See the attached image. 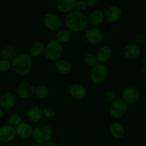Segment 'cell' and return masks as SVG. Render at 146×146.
I'll list each match as a JSON object with an SVG mask.
<instances>
[{"instance_id":"obj_38","label":"cell","mask_w":146,"mask_h":146,"mask_svg":"<svg viewBox=\"0 0 146 146\" xmlns=\"http://www.w3.org/2000/svg\"><path fill=\"white\" fill-rule=\"evenodd\" d=\"M143 60L144 62H145V63H146V53H145V54H144L143 58Z\"/></svg>"},{"instance_id":"obj_34","label":"cell","mask_w":146,"mask_h":146,"mask_svg":"<svg viewBox=\"0 0 146 146\" xmlns=\"http://www.w3.org/2000/svg\"><path fill=\"white\" fill-rule=\"evenodd\" d=\"M86 2L88 7V6H90V7H93V6H94L95 4H96L97 1L96 0H87V1H86Z\"/></svg>"},{"instance_id":"obj_8","label":"cell","mask_w":146,"mask_h":146,"mask_svg":"<svg viewBox=\"0 0 146 146\" xmlns=\"http://www.w3.org/2000/svg\"><path fill=\"white\" fill-rule=\"evenodd\" d=\"M17 95L21 98L28 99L31 98L35 94V88L33 84L29 82L20 83L16 88Z\"/></svg>"},{"instance_id":"obj_22","label":"cell","mask_w":146,"mask_h":146,"mask_svg":"<svg viewBox=\"0 0 146 146\" xmlns=\"http://www.w3.org/2000/svg\"><path fill=\"white\" fill-rule=\"evenodd\" d=\"M45 51V45L41 41H36L31 46L30 48V55L31 57H38L42 55Z\"/></svg>"},{"instance_id":"obj_12","label":"cell","mask_w":146,"mask_h":146,"mask_svg":"<svg viewBox=\"0 0 146 146\" xmlns=\"http://www.w3.org/2000/svg\"><path fill=\"white\" fill-rule=\"evenodd\" d=\"M123 54L128 59H135L141 54V46L135 43H130L125 46L123 50Z\"/></svg>"},{"instance_id":"obj_13","label":"cell","mask_w":146,"mask_h":146,"mask_svg":"<svg viewBox=\"0 0 146 146\" xmlns=\"http://www.w3.org/2000/svg\"><path fill=\"white\" fill-rule=\"evenodd\" d=\"M15 97L12 93L5 91L0 95V108L3 110H9L14 107Z\"/></svg>"},{"instance_id":"obj_4","label":"cell","mask_w":146,"mask_h":146,"mask_svg":"<svg viewBox=\"0 0 146 146\" xmlns=\"http://www.w3.org/2000/svg\"><path fill=\"white\" fill-rule=\"evenodd\" d=\"M62 51L63 48L61 44L56 40H52L45 46L44 54L50 61H58L62 55Z\"/></svg>"},{"instance_id":"obj_5","label":"cell","mask_w":146,"mask_h":146,"mask_svg":"<svg viewBox=\"0 0 146 146\" xmlns=\"http://www.w3.org/2000/svg\"><path fill=\"white\" fill-rule=\"evenodd\" d=\"M108 69L106 66L101 63H98L91 69V80L96 84H100L106 81L108 77Z\"/></svg>"},{"instance_id":"obj_15","label":"cell","mask_w":146,"mask_h":146,"mask_svg":"<svg viewBox=\"0 0 146 146\" xmlns=\"http://www.w3.org/2000/svg\"><path fill=\"white\" fill-rule=\"evenodd\" d=\"M121 14H122V11H121V8L117 6H112L106 10L104 16H105L106 20L108 22L114 23L119 19Z\"/></svg>"},{"instance_id":"obj_37","label":"cell","mask_w":146,"mask_h":146,"mask_svg":"<svg viewBox=\"0 0 146 146\" xmlns=\"http://www.w3.org/2000/svg\"><path fill=\"white\" fill-rule=\"evenodd\" d=\"M142 71H143V73L145 75H146V64L143 66Z\"/></svg>"},{"instance_id":"obj_28","label":"cell","mask_w":146,"mask_h":146,"mask_svg":"<svg viewBox=\"0 0 146 146\" xmlns=\"http://www.w3.org/2000/svg\"><path fill=\"white\" fill-rule=\"evenodd\" d=\"M21 123V117L19 114H13L9 118V123L11 125H18Z\"/></svg>"},{"instance_id":"obj_21","label":"cell","mask_w":146,"mask_h":146,"mask_svg":"<svg viewBox=\"0 0 146 146\" xmlns=\"http://www.w3.org/2000/svg\"><path fill=\"white\" fill-rule=\"evenodd\" d=\"M105 16L104 13L101 10H95L89 15L88 18V23L94 26L100 25L103 23Z\"/></svg>"},{"instance_id":"obj_2","label":"cell","mask_w":146,"mask_h":146,"mask_svg":"<svg viewBox=\"0 0 146 146\" xmlns=\"http://www.w3.org/2000/svg\"><path fill=\"white\" fill-rule=\"evenodd\" d=\"M32 60L29 55L26 54H20L16 55L13 58V70L19 76H27L30 74L32 69Z\"/></svg>"},{"instance_id":"obj_23","label":"cell","mask_w":146,"mask_h":146,"mask_svg":"<svg viewBox=\"0 0 146 146\" xmlns=\"http://www.w3.org/2000/svg\"><path fill=\"white\" fill-rule=\"evenodd\" d=\"M56 68L59 73L62 74H67L71 71V64L65 59H59L56 63Z\"/></svg>"},{"instance_id":"obj_27","label":"cell","mask_w":146,"mask_h":146,"mask_svg":"<svg viewBox=\"0 0 146 146\" xmlns=\"http://www.w3.org/2000/svg\"><path fill=\"white\" fill-rule=\"evenodd\" d=\"M84 62L88 66L94 67V66L98 64V59L96 58V56L93 54H88L84 57Z\"/></svg>"},{"instance_id":"obj_36","label":"cell","mask_w":146,"mask_h":146,"mask_svg":"<svg viewBox=\"0 0 146 146\" xmlns=\"http://www.w3.org/2000/svg\"><path fill=\"white\" fill-rule=\"evenodd\" d=\"M4 110H3L2 108H0V118H2V117L4 116Z\"/></svg>"},{"instance_id":"obj_20","label":"cell","mask_w":146,"mask_h":146,"mask_svg":"<svg viewBox=\"0 0 146 146\" xmlns=\"http://www.w3.org/2000/svg\"><path fill=\"white\" fill-rule=\"evenodd\" d=\"M27 116L33 123H38L42 117V111L38 106H31L27 110Z\"/></svg>"},{"instance_id":"obj_9","label":"cell","mask_w":146,"mask_h":146,"mask_svg":"<svg viewBox=\"0 0 146 146\" xmlns=\"http://www.w3.org/2000/svg\"><path fill=\"white\" fill-rule=\"evenodd\" d=\"M84 38L89 44H97L103 41L104 34L99 29L90 28L86 31Z\"/></svg>"},{"instance_id":"obj_3","label":"cell","mask_w":146,"mask_h":146,"mask_svg":"<svg viewBox=\"0 0 146 146\" xmlns=\"http://www.w3.org/2000/svg\"><path fill=\"white\" fill-rule=\"evenodd\" d=\"M52 131L51 128L46 125H40L34 128L31 137L36 143L44 145L50 141Z\"/></svg>"},{"instance_id":"obj_39","label":"cell","mask_w":146,"mask_h":146,"mask_svg":"<svg viewBox=\"0 0 146 146\" xmlns=\"http://www.w3.org/2000/svg\"><path fill=\"white\" fill-rule=\"evenodd\" d=\"M31 146H43V145H39V144L35 143V144H33V145H31Z\"/></svg>"},{"instance_id":"obj_24","label":"cell","mask_w":146,"mask_h":146,"mask_svg":"<svg viewBox=\"0 0 146 146\" xmlns=\"http://www.w3.org/2000/svg\"><path fill=\"white\" fill-rule=\"evenodd\" d=\"M71 32L68 29H60L56 34V41L60 44L66 43L71 39Z\"/></svg>"},{"instance_id":"obj_7","label":"cell","mask_w":146,"mask_h":146,"mask_svg":"<svg viewBox=\"0 0 146 146\" xmlns=\"http://www.w3.org/2000/svg\"><path fill=\"white\" fill-rule=\"evenodd\" d=\"M44 24L51 31H59L62 27V21L60 17L54 13H47L44 17Z\"/></svg>"},{"instance_id":"obj_35","label":"cell","mask_w":146,"mask_h":146,"mask_svg":"<svg viewBox=\"0 0 146 146\" xmlns=\"http://www.w3.org/2000/svg\"><path fill=\"white\" fill-rule=\"evenodd\" d=\"M44 146H56L55 143H54V142H52V141H48V143H46V144H44Z\"/></svg>"},{"instance_id":"obj_33","label":"cell","mask_w":146,"mask_h":146,"mask_svg":"<svg viewBox=\"0 0 146 146\" xmlns=\"http://www.w3.org/2000/svg\"><path fill=\"white\" fill-rule=\"evenodd\" d=\"M42 115H44L46 118H51L55 115V111L50 108H45L42 111Z\"/></svg>"},{"instance_id":"obj_14","label":"cell","mask_w":146,"mask_h":146,"mask_svg":"<svg viewBox=\"0 0 146 146\" xmlns=\"http://www.w3.org/2000/svg\"><path fill=\"white\" fill-rule=\"evenodd\" d=\"M86 89L81 84H75L71 86L69 88V95L74 99L81 101L86 96Z\"/></svg>"},{"instance_id":"obj_19","label":"cell","mask_w":146,"mask_h":146,"mask_svg":"<svg viewBox=\"0 0 146 146\" xmlns=\"http://www.w3.org/2000/svg\"><path fill=\"white\" fill-rule=\"evenodd\" d=\"M110 133L113 138L120 139L125 134V128L122 123L119 122H113L110 125Z\"/></svg>"},{"instance_id":"obj_32","label":"cell","mask_w":146,"mask_h":146,"mask_svg":"<svg viewBox=\"0 0 146 146\" xmlns=\"http://www.w3.org/2000/svg\"><path fill=\"white\" fill-rule=\"evenodd\" d=\"M146 42V36L144 34H138L135 37V43L139 46L143 45Z\"/></svg>"},{"instance_id":"obj_11","label":"cell","mask_w":146,"mask_h":146,"mask_svg":"<svg viewBox=\"0 0 146 146\" xmlns=\"http://www.w3.org/2000/svg\"><path fill=\"white\" fill-rule=\"evenodd\" d=\"M17 136V132L14 126L7 124L0 128V141L9 143L14 141Z\"/></svg>"},{"instance_id":"obj_40","label":"cell","mask_w":146,"mask_h":146,"mask_svg":"<svg viewBox=\"0 0 146 146\" xmlns=\"http://www.w3.org/2000/svg\"><path fill=\"white\" fill-rule=\"evenodd\" d=\"M145 16H146V8H145Z\"/></svg>"},{"instance_id":"obj_29","label":"cell","mask_w":146,"mask_h":146,"mask_svg":"<svg viewBox=\"0 0 146 146\" xmlns=\"http://www.w3.org/2000/svg\"><path fill=\"white\" fill-rule=\"evenodd\" d=\"M11 67V64L9 60H1L0 61V71L6 72L9 71Z\"/></svg>"},{"instance_id":"obj_31","label":"cell","mask_w":146,"mask_h":146,"mask_svg":"<svg viewBox=\"0 0 146 146\" xmlns=\"http://www.w3.org/2000/svg\"><path fill=\"white\" fill-rule=\"evenodd\" d=\"M75 7L78 9V11H84L87 9L88 7V5H87L86 1H84V0H78V1H76V4Z\"/></svg>"},{"instance_id":"obj_16","label":"cell","mask_w":146,"mask_h":146,"mask_svg":"<svg viewBox=\"0 0 146 146\" xmlns=\"http://www.w3.org/2000/svg\"><path fill=\"white\" fill-rule=\"evenodd\" d=\"M15 129L17 135H18L22 139H29L32 136V128L29 124L27 123H21L17 125Z\"/></svg>"},{"instance_id":"obj_1","label":"cell","mask_w":146,"mask_h":146,"mask_svg":"<svg viewBox=\"0 0 146 146\" xmlns=\"http://www.w3.org/2000/svg\"><path fill=\"white\" fill-rule=\"evenodd\" d=\"M66 26L70 31L81 32L88 27V21L86 16L81 11L76 10L67 14L65 18Z\"/></svg>"},{"instance_id":"obj_25","label":"cell","mask_w":146,"mask_h":146,"mask_svg":"<svg viewBox=\"0 0 146 146\" xmlns=\"http://www.w3.org/2000/svg\"><path fill=\"white\" fill-rule=\"evenodd\" d=\"M16 49L12 46H7L0 53V58L2 60H8L12 57H15Z\"/></svg>"},{"instance_id":"obj_10","label":"cell","mask_w":146,"mask_h":146,"mask_svg":"<svg viewBox=\"0 0 146 146\" xmlns=\"http://www.w3.org/2000/svg\"><path fill=\"white\" fill-rule=\"evenodd\" d=\"M140 96L139 91L134 87H127L121 93L122 100L125 104H134L139 100Z\"/></svg>"},{"instance_id":"obj_30","label":"cell","mask_w":146,"mask_h":146,"mask_svg":"<svg viewBox=\"0 0 146 146\" xmlns=\"http://www.w3.org/2000/svg\"><path fill=\"white\" fill-rule=\"evenodd\" d=\"M104 98L105 101L108 103H112L113 101H115L116 99V96L115 94L112 91H108L104 94Z\"/></svg>"},{"instance_id":"obj_6","label":"cell","mask_w":146,"mask_h":146,"mask_svg":"<svg viewBox=\"0 0 146 146\" xmlns=\"http://www.w3.org/2000/svg\"><path fill=\"white\" fill-rule=\"evenodd\" d=\"M128 106L122 99L116 98L110 106V115L114 118H119L123 116L126 113Z\"/></svg>"},{"instance_id":"obj_17","label":"cell","mask_w":146,"mask_h":146,"mask_svg":"<svg viewBox=\"0 0 146 146\" xmlns=\"http://www.w3.org/2000/svg\"><path fill=\"white\" fill-rule=\"evenodd\" d=\"M75 4V0H57L56 1V6L58 11L64 14H68L74 11Z\"/></svg>"},{"instance_id":"obj_18","label":"cell","mask_w":146,"mask_h":146,"mask_svg":"<svg viewBox=\"0 0 146 146\" xmlns=\"http://www.w3.org/2000/svg\"><path fill=\"white\" fill-rule=\"evenodd\" d=\"M96 58L99 63H104L108 61L112 56L111 48L108 46H101L98 48L96 52Z\"/></svg>"},{"instance_id":"obj_26","label":"cell","mask_w":146,"mask_h":146,"mask_svg":"<svg viewBox=\"0 0 146 146\" xmlns=\"http://www.w3.org/2000/svg\"><path fill=\"white\" fill-rule=\"evenodd\" d=\"M35 94L40 98H46L49 94V89L46 86L41 85L36 88Z\"/></svg>"},{"instance_id":"obj_41","label":"cell","mask_w":146,"mask_h":146,"mask_svg":"<svg viewBox=\"0 0 146 146\" xmlns=\"http://www.w3.org/2000/svg\"><path fill=\"white\" fill-rule=\"evenodd\" d=\"M7 146H14V145H7Z\"/></svg>"}]
</instances>
